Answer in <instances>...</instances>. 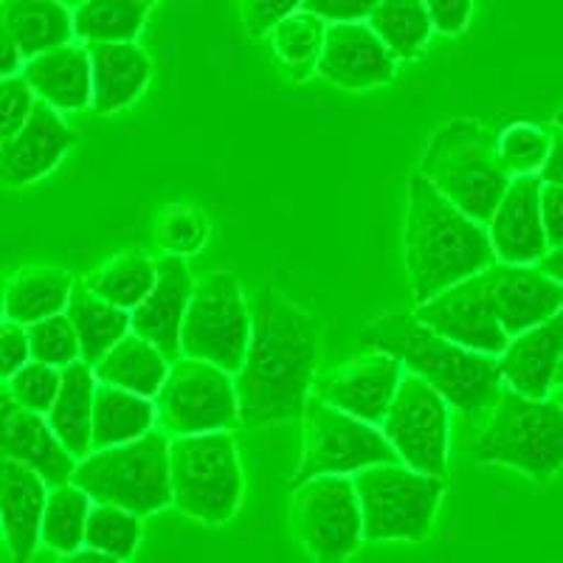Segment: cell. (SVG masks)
<instances>
[{
	"label": "cell",
	"instance_id": "cell-1",
	"mask_svg": "<svg viewBox=\"0 0 563 563\" xmlns=\"http://www.w3.org/2000/svg\"><path fill=\"white\" fill-rule=\"evenodd\" d=\"M321 352V319L268 285L251 305V341L234 375L240 426L263 429L305 417Z\"/></svg>",
	"mask_w": 563,
	"mask_h": 563
},
{
	"label": "cell",
	"instance_id": "cell-2",
	"mask_svg": "<svg viewBox=\"0 0 563 563\" xmlns=\"http://www.w3.org/2000/svg\"><path fill=\"white\" fill-rule=\"evenodd\" d=\"M404 260L417 308L499 263L487 225L442 198L420 173L409 178Z\"/></svg>",
	"mask_w": 563,
	"mask_h": 563
},
{
	"label": "cell",
	"instance_id": "cell-3",
	"mask_svg": "<svg viewBox=\"0 0 563 563\" xmlns=\"http://www.w3.org/2000/svg\"><path fill=\"white\" fill-rule=\"evenodd\" d=\"M361 341L372 352L391 355L409 375L426 380L449 400L451 409L476 426L485 422L505 389L499 358L451 344L417 316H378L361 330Z\"/></svg>",
	"mask_w": 563,
	"mask_h": 563
},
{
	"label": "cell",
	"instance_id": "cell-4",
	"mask_svg": "<svg viewBox=\"0 0 563 563\" xmlns=\"http://www.w3.org/2000/svg\"><path fill=\"white\" fill-rule=\"evenodd\" d=\"M417 173L467 218L487 225L512 178L499 161V135L474 119H454L431 133Z\"/></svg>",
	"mask_w": 563,
	"mask_h": 563
},
{
	"label": "cell",
	"instance_id": "cell-5",
	"mask_svg": "<svg viewBox=\"0 0 563 563\" xmlns=\"http://www.w3.org/2000/svg\"><path fill=\"white\" fill-rule=\"evenodd\" d=\"M471 456L505 465L536 485H550L563 471V406L555 397L532 400L505 386L479 426Z\"/></svg>",
	"mask_w": 563,
	"mask_h": 563
},
{
	"label": "cell",
	"instance_id": "cell-6",
	"mask_svg": "<svg viewBox=\"0 0 563 563\" xmlns=\"http://www.w3.org/2000/svg\"><path fill=\"white\" fill-rule=\"evenodd\" d=\"M169 445L173 440L164 431H153L130 445L90 454L77 465L74 485L93 505L122 507L139 519L153 516L173 505Z\"/></svg>",
	"mask_w": 563,
	"mask_h": 563
},
{
	"label": "cell",
	"instance_id": "cell-7",
	"mask_svg": "<svg viewBox=\"0 0 563 563\" xmlns=\"http://www.w3.org/2000/svg\"><path fill=\"white\" fill-rule=\"evenodd\" d=\"M173 505L206 527L229 525L243 505V467L231 431L184 437L169 445Z\"/></svg>",
	"mask_w": 563,
	"mask_h": 563
},
{
	"label": "cell",
	"instance_id": "cell-8",
	"mask_svg": "<svg viewBox=\"0 0 563 563\" xmlns=\"http://www.w3.org/2000/svg\"><path fill=\"white\" fill-rule=\"evenodd\" d=\"M364 516L366 544H417L434 530L442 501V479L422 476L404 462L366 467L352 476Z\"/></svg>",
	"mask_w": 563,
	"mask_h": 563
},
{
	"label": "cell",
	"instance_id": "cell-9",
	"mask_svg": "<svg viewBox=\"0 0 563 563\" xmlns=\"http://www.w3.org/2000/svg\"><path fill=\"white\" fill-rule=\"evenodd\" d=\"M395 462H400V456L395 454L384 431L310 395L308 409L301 417V460L290 479L296 487L324 476L352 479L366 467L395 465Z\"/></svg>",
	"mask_w": 563,
	"mask_h": 563
},
{
	"label": "cell",
	"instance_id": "cell-10",
	"mask_svg": "<svg viewBox=\"0 0 563 563\" xmlns=\"http://www.w3.org/2000/svg\"><path fill=\"white\" fill-rule=\"evenodd\" d=\"M249 341L251 308L238 276L214 271L200 279L180 333L184 358L206 361L238 375L245 364Z\"/></svg>",
	"mask_w": 563,
	"mask_h": 563
},
{
	"label": "cell",
	"instance_id": "cell-11",
	"mask_svg": "<svg viewBox=\"0 0 563 563\" xmlns=\"http://www.w3.org/2000/svg\"><path fill=\"white\" fill-rule=\"evenodd\" d=\"M155 411L158 431L169 440L231 431L240 422L234 375L206 361H175L167 384L155 397Z\"/></svg>",
	"mask_w": 563,
	"mask_h": 563
},
{
	"label": "cell",
	"instance_id": "cell-12",
	"mask_svg": "<svg viewBox=\"0 0 563 563\" xmlns=\"http://www.w3.org/2000/svg\"><path fill=\"white\" fill-rule=\"evenodd\" d=\"M290 525L313 563H346L366 544L358 493L352 479L341 476H324L296 487Z\"/></svg>",
	"mask_w": 563,
	"mask_h": 563
},
{
	"label": "cell",
	"instance_id": "cell-13",
	"mask_svg": "<svg viewBox=\"0 0 563 563\" xmlns=\"http://www.w3.org/2000/svg\"><path fill=\"white\" fill-rule=\"evenodd\" d=\"M380 431L406 467L431 479H445L451 406L426 380L406 372Z\"/></svg>",
	"mask_w": 563,
	"mask_h": 563
},
{
	"label": "cell",
	"instance_id": "cell-14",
	"mask_svg": "<svg viewBox=\"0 0 563 563\" xmlns=\"http://www.w3.org/2000/svg\"><path fill=\"white\" fill-rule=\"evenodd\" d=\"M415 316L422 324L431 327L437 335L449 339L451 344L462 346V350L499 358L510 346V335L496 319L485 271L454 285L451 290L431 299L429 305L415 308Z\"/></svg>",
	"mask_w": 563,
	"mask_h": 563
},
{
	"label": "cell",
	"instance_id": "cell-15",
	"mask_svg": "<svg viewBox=\"0 0 563 563\" xmlns=\"http://www.w3.org/2000/svg\"><path fill=\"white\" fill-rule=\"evenodd\" d=\"M406 369L386 352H369L364 358H350L333 369L319 372L313 397L344 415L380 429L395 404Z\"/></svg>",
	"mask_w": 563,
	"mask_h": 563
},
{
	"label": "cell",
	"instance_id": "cell-16",
	"mask_svg": "<svg viewBox=\"0 0 563 563\" xmlns=\"http://www.w3.org/2000/svg\"><path fill=\"white\" fill-rule=\"evenodd\" d=\"M485 274L496 319L505 327L510 341L555 319L563 310V285L547 276L538 265L496 263Z\"/></svg>",
	"mask_w": 563,
	"mask_h": 563
},
{
	"label": "cell",
	"instance_id": "cell-17",
	"mask_svg": "<svg viewBox=\"0 0 563 563\" xmlns=\"http://www.w3.org/2000/svg\"><path fill=\"white\" fill-rule=\"evenodd\" d=\"M544 180L538 175L512 178L499 209L487 223L496 260L505 265H541L550 254L544 218H541Z\"/></svg>",
	"mask_w": 563,
	"mask_h": 563
},
{
	"label": "cell",
	"instance_id": "cell-18",
	"mask_svg": "<svg viewBox=\"0 0 563 563\" xmlns=\"http://www.w3.org/2000/svg\"><path fill=\"white\" fill-rule=\"evenodd\" d=\"M395 70V57L369 23H339L327 32L316 74L352 93H366L391 82Z\"/></svg>",
	"mask_w": 563,
	"mask_h": 563
},
{
	"label": "cell",
	"instance_id": "cell-19",
	"mask_svg": "<svg viewBox=\"0 0 563 563\" xmlns=\"http://www.w3.org/2000/svg\"><path fill=\"white\" fill-rule=\"evenodd\" d=\"M79 141V133L59 119L54 108L37 102L26 128L12 139L0 141V175L3 184L18 186L37 184L57 167L63 155Z\"/></svg>",
	"mask_w": 563,
	"mask_h": 563
},
{
	"label": "cell",
	"instance_id": "cell-20",
	"mask_svg": "<svg viewBox=\"0 0 563 563\" xmlns=\"http://www.w3.org/2000/svg\"><path fill=\"white\" fill-rule=\"evenodd\" d=\"M3 422V456L26 465L48 487H63L74 482L79 462L68 454L59 437L43 415L23 409L9 391H3L0 404Z\"/></svg>",
	"mask_w": 563,
	"mask_h": 563
},
{
	"label": "cell",
	"instance_id": "cell-21",
	"mask_svg": "<svg viewBox=\"0 0 563 563\" xmlns=\"http://www.w3.org/2000/svg\"><path fill=\"white\" fill-rule=\"evenodd\" d=\"M192 271L184 256H161L158 260V285L153 294L133 310V333L158 346L169 361L184 358L180 350V333L195 296Z\"/></svg>",
	"mask_w": 563,
	"mask_h": 563
},
{
	"label": "cell",
	"instance_id": "cell-22",
	"mask_svg": "<svg viewBox=\"0 0 563 563\" xmlns=\"http://www.w3.org/2000/svg\"><path fill=\"white\" fill-rule=\"evenodd\" d=\"M0 510H3V538L12 563H32L43 547V516L52 487L20 462L3 460L0 476Z\"/></svg>",
	"mask_w": 563,
	"mask_h": 563
},
{
	"label": "cell",
	"instance_id": "cell-23",
	"mask_svg": "<svg viewBox=\"0 0 563 563\" xmlns=\"http://www.w3.org/2000/svg\"><path fill=\"white\" fill-rule=\"evenodd\" d=\"M563 358V310L555 319L512 339L499 369L505 386L532 400H547L555 391V375Z\"/></svg>",
	"mask_w": 563,
	"mask_h": 563
},
{
	"label": "cell",
	"instance_id": "cell-24",
	"mask_svg": "<svg viewBox=\"0 0 563 563\" xmlns=\"http://www.w3.org/2000/svg\"><path fill=\"white\" fill-rule=\"evenodd\" d=\"M23 79L34 90V97L57 113L85 110L93 104V65H90L88 45L82 43H70L52 54L29 59Z\"/></svg>",
	"mask_w": 563,
	"mask_h": 563
},
{
	"label": "cell",
	"instance_id": "cell-25",
	"mask_svg": "<svg viewBox=\"0 0 563 563\" xmlns=\"http://www.w3.org/2000/svg\"><path fill=\"white\" fill-rule=\"evenodd\" d=\"M93 65V104L102 115L130 108L147 90L153 65L135 43L88 45Z\"/></svg>",
	"mask_w": 563,
	"mask_h": 563
},
{
	"label": "cell",
	"instance_id": "cell-26",
	"mask_svg": "<svg viewBox=\"0 0 563 563\" xmlns=\"http://www.w3.org/2000/svg\"><path fill=\"white\" fill-rule=\"evenodd\" d=\"M3 32L18 43L23 57L37 59L77 43L74 9L54 0H9L0 7Z\"/></svg>",
	"mask_w": 563,
	"mask_h": 563
},
{
	"label": "cell",
	"instance_id": "cell-27",
	"mask_svg": "<svg viewBox=\"0 0 563 563\" xmlns=\"http://www.w3.org/2000/svg\"><path fill=\"white\" fill-rule=\"evenodd\" d=\"M99 380L93 366L85 361L63 369V386H59L57 404L48 411V426L59 437L68 454L77 462L93 454V406H97Z\"/></svg>",
	"mask_w": 563,
	"mask_h": 563
},
{
	"label": "cell",
	"instance_id": "cell-28",
	"mask_svg": "<svg viewBox=\"0 0 563 563\" xmlns=\"http://www.w3.org/2000/svg\"><path fill=\"white\" fill-rule=\"evenodd\" d=\"M77 282L59 268H20L9 276L3 294L7 321L34 327L45 319L63 316L70 305Z\"/></svg>",
	"mask_w": 563,
	"mask_h": 563
},
{
	"label": "cell",
	"instance_id": "cell-29",
	"mask_svg": "<svg viewBox=\"0 0 563 563\" xmlns=\"http://www.w3.org/2000/svg\"><path fill=\"white\" fill-rule=\"evenodd\" d=\"M173 369V361L164 355L155 344L147 339L130 333L122 344H115L113 350L93 366L99 384L115 386V389L133 391L139 397L155 400L158 391L164 389Z\"/></svg>",
	"mask_w": 563,
	"mask_h": 563
},
{
	"label": "cell",
	"instance_id": "cell-30",
	"mask_svg": "<svg viewBox=\"0 0 563 563\" xmlns=\"http://www.w3.org/2000/svg\"><path fill=\"white\" fill-rule=\"evenodd\" d=\"M155 422H158L155 400L99 384L97 406H93V454L144 440L158 431Z\"/></svg>",
	"mask_w": 563,
	"mask_h": 563
},
{
	"label": "cell",
	"instance_id": "cell-31",
	"mask_svg": "<svg viewBox=\"0 0 563 563\" xmlns=\"http://www.w3.org/2000/svg\"><path fill=\"white\" fill-rule=\"evenodd\" d=\"M65 316L77 330L82 361L88 366H97L115 344H122L133 333V313L113 308L97 294H90L85 282L74 288Z\"/></svg>",
	"mask_w": 563,
	"mask_h": 563
},
{
	"label": "cell",
	"instance_id": "cell-32",
	"mask_svg": "<svg viewBox=\"0 0 563 563\" xmlns=\"http://www.w3.org/2000/svg\"><path fill=\"white\" fill-rule=\"evenodd\" d=\"M153 3L144 0H93L74 7V32L82 45L135 43Z\"/></svg>",
	"mask_w": 563,
	"mask_h": 563
},
{
	"label": "cell",
	"instance_id": "cell-33",
	"mask_svg": "<svg viewBox=\"0 0 563 563\" xmlns=\"http://www.w3.org/2000/svg\"><path fill=\"white\" fill-rule=\"evenodd\" d=\"M82 282L90 294H97L113 308L133 313L158 285V260L144 254H119Z\"/></svg>",
	"mask_w": 563,
	"mask_h": 563
},
{
	"label": "cell",
	"instance_id": "cell-34",
	"mask_svg": "<svg viewBox=\"0 0 563 563\" xmlns=\"http://www.w3.org/2000/svg\"><path fill=\"white\" fill-rule=\"evenodd\" d=\"M327 32H330L327 20L308 12L305 7H299L288 20H282L276 32L271 34L276 57L285 65V70H288V77L294 82H305V79H310L316 74L321 52H324Z\"/></svg>",
	"mask_w": 563,
	"mask_h": 563
},
{
	"label": "cell",
	"instance_id": "cell-35",
	"mask_svg": "<svg viewBox=\"0 0 563 563\" xmlns=\"http://www.w3.org/2000/svg\"><path fill=\"white\" fill-rule=\"evenodd\" d=\"M93 510V501L74 482L63 487H52L48 505L43 516V547L57 552L59 558L85 550V532Z\"/></svg>",
	"mask_w": 563,
	"mask_h": 563
},
{
	"label": "cell",
	"instance_id": "cell-36",
	"mask_svg": "<svg viewBox=\"0 0 563 563\" xmlns=\"http://www.w3.org/2000/svg\"><path fill=\"white\" fill-rule=\"evenodd\" d=\"M366 23L395 59H415L434 32L426 3H411V0L409 3H375Z\"/></svg>",
	"mask_w": 563,
	"mask_h": 563
},
{
	"label": "cell",
	"instance_id": "cell-37",
	"mask_svg": "<svg viewBox=\"0 0 563 563\" xmlns=\"http://www.w3.org/2000/svg\"><path fill=\"white\" fill-rule=\"evenodd\" d=\"M141 536H144V525L139 516L122 507L93 505L88 532H85V550L102 552V555L128 563L139 552Z\"/></svg>",
	"mask_w": 563,
	"mask_h": 563
},
{
	"label": "cell",
	"instance_id": "cell-38",
	"mask_svg": "<svg viewBox=\"0 0 563 563\" xmlns=\"http://www.w3.org/2000/svg\"><path fill=\"white\" fill-rule=\"evenodd\" d=\"M552 150V130L519 122L499 133V161L510 178L541 175Z\"/></svg>",
	"mask_w": 563,
	"mask_h": 563
},
{
	"label": "cell",
	"instance_id": "cell-39",
	"mask_svg": "<svg viewBox=\"0 0 563 563\" xmlns=\"http://www.w3.org/2000/svg\"><path fill=\"white\" fill-rule=\"evenodd\" d=\"M29 341H32V361L48 364L54 369H68L82 361L77 330L65 313L29 327Z\"/></svg>",
	"mask_w": 563,
	"mask_h": 563
},
{
	"label": "cell",
	"instance_id": "cell-40",
	"mask_svg": "<svg viewBox=\"0 0 563 563\" xmlns=\"http://www.w3.org/2000/svg\"><path fill=\"white\" fill-rule=\"evenodd\" d=\"M59 386H63V369H54V366L32 361L14 378L7 380L3 391H9L23 409L48 417V411L57 404Z\"/></svg>",
	"mask_w": 563,
	"mask_h": 563
},
{
	"label": "cell",
	"instance_id": "cell-41",
	"mask_svg": "<svg viewBox=\"0 0 563 563\" xmlns=\"http://www.w3.org/2000/svg\"><path fill=\"white\" fill-rule=\"evenodd\" d=\"M209 240V220L189 206H169L158 218V243L173 256L195 254Z\"/></svg>",
	"mask_w": 563,
	"mask_h": 563
},
{
	"label": "cell",
	"instance_id": "cell-42",
	"mask_svg": "<svg viewBox=\"0 0 563 563\" xmlns=\"http://www.w3.org/2000/svg\"><path fill=\"white\" fill-rule=\"evenodd\" d=\"M37 102L40 99L34 97V90L29 88L26 79H3V85H0V128H3V139H12L18 130L26 128Z\"/></svg>",
	"mask_w": 563,
	"mask_h": 563
},
{
	"label": "cell",
	"instance_id": "cell-43",
	"mask_svg": "<svg viewBox=\"0 0 563 563\" xmlns=\"http://www.w3.org/2000/svg\"><path fill=\"white\" fill-rule=\"evenodd\" d=\"M0 350H3V380L14 378L26 364H32V341H29V327H20L14 321H3L0 330Z\"/></svg>",
	"mask_w": 563,
	"mask_h": 563
},
{
	"label": "cell",
	"instance_id": "cell-44",
	"mask_svg": "<svg viewBox=\"0 0 563 563\" xmlns=\"http://www.w3.org/2000/svg\"><path fill=\"white\" fill-rule=\"evenodd\" d=\"M299 7L301 3H265V0L243 3L245 32L256 40L268 37V34L276 32V26H279L282 20H288Z\"/></svg>",
	"mask_w": 563,
	"mask_h": 563
},
{
	"label": "cell",
	"instance_id": "cell-45",
	"mask_svg": "<svg viewBox=\"0 0 563 563\" xmlns=\"http://www.w3.org/2000/svg\"><path fill=\"white\" fill-rule=\"evenodd\" d=\"M434 32L445 37H456L467 29L474 18V3H456V0H440V3H426Z\"/></svg>",
	"mask_w": 563,
	"mask_h": 563
},
{
	"label": "cell",
	"instance_id": "cell-46",
	"mask_svg": "<svg viewBox=\"0 0 563 563\" xmlns=\"http://www.w3.org/2000/svg\"><path fill=\"white\" fill-rule=\"evenodd\" d=\"M301 7L308 12L319 14L321 20H327L330 26H339V23H366L372 7L375 3H339V0H305Z\"/></svg>",
	"mask_w": 563,
	"mask_h": 563
},
{
	"label": "cell",
	"instance_id": "cell-47",
	"mask_svg": "<svg viewBox=\"0 0 563 563\" xmlns=\"http://www.w3.org/2000/svg\"><path fill=\"white\" fill-rule=\"evenodd\" d=\"M541 218L550 251L563 249V186H547L541 192Z\"/></svg>",
	"mask_w": 563,
	"mask_h": 563
},
{
	"label": "cell",
	"instance_id": "cell-48",
	"mask_svg": "<svg viewBox=\"0 0 563 563\" xmlns=\"http://www.w3.org/2000/svg\"><path fill=\"white\" fill-rule=\"evenodd\" d=\"M538 178L547 186H563V130L552 128V150Z\"/></svg>",
	"mask_w": 563,
	"mask_h": 563
},
{
	"label": "cell",
	"instance_id": "cell-49",
	"mask_svg": "<svg viewBox=\"0 0 563 563\" xmlns=\"http://www.w3.org/2000/svg\"><path fill=\"white\" fill-rule=\"evenodd\" d=\"M23 68H26V57L18 48L12 37L3 32V59H0V77L3 79H14L23 77Z\"/></svg>",
	"mask_w": 563,
	"mask_h": 563
},
{
	"label": "cell",
	"instance_id": "cell-50",
	"mask_svg": "<svg viewBox=\"0 0 563 563\" xmlns=\"http://www.w3.org/2000/svg\"><path fill=\"white\" fill-rule=\"evenodd\" d=\"M57 563H122V561H115V558H108V555H102V552H93V550H79V552H74V555L57 558Z\"/></svg>",
	"mask_w": 563,
	"mask_h": 563
},
{
	"label": "cell",
	"instance_id": "cell-51",
	"mask_svg": "<svg viewBox=\"0 0 563 563\" xmlns=\"http://www.w3.org/2000/svg\"><path fill=\"white\" fill-rule=\"evenodd\" d=\"M538 268H541L547 276H552V279L561 282V285H563V249L550 251L544 263L538 265Z\"/></svg>",
	"mask_w": 563,
	"mask_h": 563
},
{
	"label": "cell",
	"instance_id": "cell-52",
	"mask_svg": "<svg viewBox=\"0 0 563 563\" xmlns=\"http://www.w3.org/2000/svg\"><path fill=\"white\" fill-rule=\"evenodd\" d=\"M555 389L563 391V358H561V366H558V375H555Z\"/></svg>",
	"mask_w": 563,
	"mask_h": 563
},
{
	"label": "cell",
	"instance_id": "cell-53",
	"mask_svg": "<svg viewBox=\"0 0 563 563\" xmlns=\"http://www.w3.org/2000/svg\"><path fill=\"white\" fill-rule=\"evenodd\" d=\"M552 124H555V130H563V108L552 115Z\"/></svg>",
	"mask_w": 563,
	"mask_h": 563
},
{
	"label": "cell",
	"instance_id": "cell-54",
	"mask_svg": "<svg viewBox=\"0 0 563 563\" xmlns=\"http://www.w3.org/2000/svg\"><path fill=\"white\" fill-rule=\"evenodd\" d=\"M552 397H555L558 404H561V406H563V391H558V389H555V391H552Z\"/></svg>",
	"mask_w": 563,
	"mask_h": 563
}]
</instances>
